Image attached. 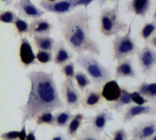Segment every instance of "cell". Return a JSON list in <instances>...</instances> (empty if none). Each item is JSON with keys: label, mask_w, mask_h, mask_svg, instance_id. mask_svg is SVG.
Masks as SVG:
<instances>
[{"label": "cell", "mask_w": 156, "mask_h": 140, "mask_svg": "<svg viewBox=\"0 0 156 140\" xmlns=\"http://www.w3.org/2000/svg\"><path fill=\"white\" fill-rule=\"evenodd\" d=\"M53 76V73L44 71H31L27 75L30 81V91L27 103L20 108L23 125L35 120L43 112H52L65 107Z\"/></svg>", "instance_id": "cell-1"}, {"label": "cell", "mask_w": 156, "mask_h": 140, "mask_svg": "<svg viewBox=\"0 0 156 140\" xmlns=\"http://www.w3.org/2000/svg\"><path fill=\"white\" fill-rule=\"evenodd\" d=\"M91 16L86 10L80 9L69 15H58L61 34L69 46L78 55L84 53L101 55L99 44L91 37L90 21Z\"/></svg>", "instance_id": "cell-2"}, {"label": "cell", "mask_w": 156, "mask_h": 140, "mask_svg": "<svg viewBox=\"0 0 156 140\" xmlns=\"http://www.w3.org/2000/svg\"><path fill=\"white\" fill-rule=\"evenodd\" d=\"M77 65L82 68L92 80L97 88H101L111 80L112 73L91 54H81L76 58Z\"/></svg>", "instance_id": "cell-3"}, {"label": "cell", "mask_w": 156, "mask_h": 140, "mask_svg": "<svg viewBox=\"0 0 156 140\" xmlns=\"http://www.w3.org/2000/svg\"><path fill=\"white\" fill-rule=\"evenodd\" d=\"M129 26L120 18V0L116 1L113 7H106L101 11L100 30L104 36L110 37L127 32Z\"/></svg>", "instance_id": "cell-4"}, {"label": "cell", "mask_w": 156, "mask_h": 140, "mask_svg": "<svg viewBox=\"0 0 156 140\" xmlns=\"http://www.w3.org/2000/svg\"><path fill=\"white\" fill-rule=\"evenodd\" d=\"M133 22V21H132L130 24L129 28L124 36L117 35L112 41L113 60L115 61H121L139 52V47L137 46L134 39L132 37Z\"/></svg>", "instance_id": "cell-5"}, {"label": "cell", "mask_w": 156, "mask_h": 140, "mask_svg": "<svg viewBox=\"0 0 156 140\" xmlns=\"http://www.w3.org/2000/svg\"><path fill=\"white\" fill-rule=\"evenodd\" d=\"M61 94L66 106L69 109H77L81 105L82 97L73 79L65 78L61 83Z\"/></svg>", "instance_id": "cell-6"}, {"label": "cell", "mask_w": 156, "mask_h": 140, "mask_svg": "<svg viewBox=\"0 0 156 140\" xmlns=\"http://www.w3.org/2000/svg\"><path fill=\"white\" fill-rule=\"evenodd\" d=\"M139 66L144 76H151L156 67V50L146 44L137 53Z\"/></svg>", "instance_id": "cell-7"}, {"label": "cell", "mask_w": 156, "mask_h": 140, "mask_svg": "<svg viewBox=\"0 0 156 140\" xmlns=\"http://www.w3.org/2000/svg\"><path fill=\"white\" fill-rule=\"evenodd\" d=\"M77 0H58L56 2H47L40 0V6L48 12L56 14L58 15H64L75 9V3Z\"/></svg>", "instance_id": "cell-8"}, {"label": "cell", "mask_w": 156, "mask_h": 140, "mask_svg": "<svg viewBox=\"0 0 156 140\" xmlns=\"http://www.w3.org/2000/svg\"><path fill=\"white\" fill-rule=\"evenodd\" d=\"M135 140H150L156 134V120L149 119L140 122L130 131Z\"/></svg>", "instance_id": "cell-9"}, {"label": "cell", "mask_w": 156, "mask_h": 140, "mask_svg": "<svg viewBox=\"0 0 156 140\" xmlns=\"http://www.w3.org/2000/svg\"><path fill=\"white\" fill-rule=\"evenodd\" d=\"M112 120H113L112 114L109 111L108 108H103L94 116L87 118L85 124L90 126L97 133L101 134L102 132H104L108 122Z\"/></svg>", "instance_id": "cell-10"}, {"label": "cell", "mask_w": 156, "mask_h": 140, "mask_svg": "<svg viewBox=\"0 0 156 140\" xmlns=\"http://www.w3.org/2000/svg\"><path fill=\"white\" fill-rule=\"evenodd\" d=\"M156 107L151 105H131L128 106L122 114L123 123L131 122L134 118L140 116H155Z\"/></svg>", "instance_id": "cell-11"}, {"label": "cell", "mask_w": 156, "mask_h": 140, "mask_svg": "<svg viewBox=\"0 0 156 140\" xmlns=\"http://www.w3.org/2000/svg\"><path fill=\"white\" fill-rule=\"evenodd\" d=\"M19 60L23 67L25 68H27L28 67L32 65L37 64V60L36 57V55L33 52V48L31 46V43L27 37H21L20 38V44H19Z\"/></svg>", "instance_id": "cell-12"}, {"label": "cell", "mask_w": 156, "mask_h": 140, "mask_svg": "<svg viewBox=\"0 0 156 140\" xmlns=\"http://www.w3.org/2000/svg\"><path fill=\"white\" fill-rule=\"evenodd\" d=\"M14 7L17 10L18 15L25 18L37 19L44 15V9L38 8L31 1H21L16 2Z\"/></svg>", "instance_id": "cell-13"}, {"label": "cell", "mask_w": 156, "mask_h": 140, "mask_svg": "<svg viewBox=\"0 0 156 140\" xmlns=\"http://www.w3.org/2000/svg\"><path fill=\"white\" fill-rule=\"evenodd\" d=\"M101 93L103 99L108 103L117 101L122 96V87L118 84L117 80H110L101 87Z\"/></svg>", "instance_id": "cell-14"}, {"label": "cell", "mask_w": 156, "mask_h": 140, "mask_svg": "<svg viewBox=\"0 0 156 140\" xmlns=\"http://www.w3.org/2000/svg\"><path fill=\"white\" fill-rule=\"evenodd\" d=\"M115 77L120 78H136L137 73L133 67V59L125 58L119 61L115 67Z\"/></svg>", "instance_id": "cell-15"}, {"label": "cell", "mask_w": 156, "mask_h": 140, "mask_svg": "<svg viewBox=\"0 0 156 140\" xmlns=\"http://www.w3.org/2000/svg\"><path fill=\"white\" fill-rule=\"evenodd\" d=\"M53 29V25L45 18H37L33 19L29 26V36H40V35H49Z\"/></svg>", "instance_id": "cell-16"}, {"label": "cell", "mask_w": 156, "mask_h": 140, "mask_svg": "<svg viewBox=\"0 0 156 140\" xmlns=\"http://www.w3.org/2000/svg\"><path fill=\"white\" fill-rule=\"evenodd\" d=\"M103 100V97L101 91L93 89H86L84 97H82L81 106L84 109H95L97 108Z\"/></svg>", "instance_id": "cell-17"}, {"label": "cell", "mask_w": 156, "mask_h": 140, "mask_svg": "<svg viewBox=\"0 0 156 140\" xmlns=\"http://www.w3.org/2000/svg\"><path fill=\"white\" fill-rule=\"evenodd\" d=\"M55 55H54V63L56 66H64L67 63L70 62V60L73 57L72 53L66 47L63 41H59L54 49Z\"/></svg>", "instance_id": "cell-18"}, {"label": "cell", "mask_w": 156, "mask_h": 140, "mask_svg": "<svg viewBox=\"0 0 156 140\" xmlns=\"http://www.w3.org/2000/svg\"><path fill=\"white\" fill-rule=\"evenodd\" d=\"M151 5V0H132L127 5V10L135 15L144 18L150 11Z\"/></svg>", "instance_id": "cell-19"}, {"label": "cell", "mask_w": 156, "mask_h": 140, "mask_svg": "<svg viewBox=\"0 0 156 140\" xmlns=\"http://www.w3.org/2000/svg\"><path fill=\"white\" fill-rule=\"evenodd\" d=\"M133 105V99L131 97V92L128 90L126 87H122V96L120 98L112 103H108V108L110 109L115 110L116 112H122V108L127 106Z\"/></svg>", "instance_id": "cell-20"}, {"label": "cell", "mask_w": 156, "mask_h": 140, "mask_svg": "<svg viewBox=\"0 0 156 140\" xmlns=\"http://www.w3.org/2000/svg\"><path fill=\"white\" fill-rule=\"evenodd\" d=\"M86 118H87L83 113H78V114L74 115V117L71 119V121L69 122V124L67 128V131H66V136L69 139L76 138V137L79 134L78 132L80 129L82 123L84 122V120Z\"/></svg>", "instance_id": "cell-21"}, {"label": "cell", "mask_w": 156, "mask_h": 140, "mask_svg": "<svg viewBox=\"0 0 156 140\" xmlns=\"http://www.w3.org/2000/svg\"><path fill=\"white\" fill-rule=\"evenodd\" d=\"M135 90L142 94L149 102L156 103V82L148 83L146 81H143L135 87Z\"/></svg>", "instance_id": "cell-22"}, {"label": "cell", "mask_w": 156, "mask_h": 140, "mask_svg": "<svg viewBox=\"0 0 156 140\" xmlns=\"http://www.w3.org/2000/svg\"><path fill=\"white\" fill-rule=\"evenodd\" d=\"M34 43L38 50L52 52L56 47V41L48 35H40L33 36Z\"/></svg>", "instance_id": "cell-23"}, {"label": "cell", "mask_w": 156, "mask_h": 140, "mask_svg": "<svg viewBox=\"0 0 156 140\" xmlns=\"http://www.w3.org/2000/svg\"><path fill=\"white\" fill-rule=\"evenodd\" d=\"M75 140H112L111 138L106 134L105 136H101V134L94 131L90 126L86 125L80 132L78 134Z\"/></svg>", "instance_id": "cell-24"}, {"label": "cell", "mask_w": 156, "mask_h": 140, "mask_svg": "<svg viewBox=\"0 0 156 140\" xmlns=\"http://www.w3.org/2000/svg\"><path fill=\"white\" fill-rule=\"evenodd\" d=\"M37 128L41 125H48L53 128L56 127V118L55 115L52 114L51 111H46L39 114L35 119Z\"/></svg>", "instance_id": "cell-25"}, {"label": "cell", "mask_w": 156, "mask_h": 140, "mask_svg": "<svg viewBox=\"0 0 156 140\" xmlns=\"http://www.w3.org/2000/svg\"><path fill=\"white\" fill-rule=\"evenodd\" d=\"M73 115L71 114L69 108L64 111L58 112L55 115L56 118V127L58 128H68L69 122L73 118Z\"/></svg>", "instance_id": "cell-26"}, {"label": "cell", "mask_w": 156, "mask_h": 140, "mask_svg": "<svg viewBox=\"0 0 156 140\" xmlns=\"http://www.w3.org/2000/svg\"><path fill=\"white\" fill-rule=\"evenodd\" d=\"M74 79L76 80V83H77V86H78V88L83 92L87 89V87L91 85V79L90 78V77L88 75H86L84 72L82 71H78L76 72V75H75V77Z\"/></svg>", "instance_id": "cell-27"}, {"label": "cell", "mask_w": 156, "mask_h": 140, "mask_svg": "<svg viewBox=\"0 0 156 140\" xmlns=\"http://www.w3.org/2000/svg\"><path fill=\"white\" fill-rule=\"evenodd\" d=\"M156 32V21L153 20L151 22L145 23L140 32L141 37L146 42L153 36V35Z\"/></svg>", "instance_id": "cell-28"}, {"label": "cell", "mask_w": 156, "mask_h": 140, "mask_svg": "<svg viewBox=\"0 0 156 140\" xmlns=\"http://www.w3.org/2000/svg\"><path fill=\"white\" fill-rule=\"evenodd\" d=\"M13 25L15 26V28L16 30L17 35L21 36L23 34H28L30 24H28L26 20L22 19L21 17L17 16L16 21H15V23Z\"/></svg>", "instance_id": "cell-29"}, {"label": "cell", "mask_w": 156, "mask_h": 140, "mask_svg": "<svg viewBox=\"0 0 156 140\" xmlns=\"http://www.w3.org/2000/svg\"><path fill=\"white\" fill-rule=\"evenodd\" d=\"M36 57L38 63L40 64H48L51 61L54 60V56L52 55V52L50 51H44V50H38L36 54Z\"/></svg>", "instance_id": "cell-30"}, {"label": "cell", "mask_w": 156, "mask_h": 140, "mask_svg": "<svg viewBox=\"0 0 156 140\" xmlns=\"http://www.w3.org/2000/svg\"><path fill=\"white\" fill-rule=\"evenodd\" d=\"M17 15L12 10H5L0 13V21L5 24H14Z\"/></svg>", "instance_id": "cell-31"}, {"label": "cell", "mask_w": 156, "mask_h": 140, "mask_svg": "<svg viewBox=\"0 0 156 140\" xmlns=\"http://www.w3.org/2000/svg\"><path fill=\"white\" fill-rule=\"evenodd\" d=\"M60 72L66 77V78H71L73 79L75 77L76 72H75V63L70 61L67 63L66 65L62 66Z\"/></svg>", "instance_id": "cell-32"}, {"label": "cell", "mask_w": 156, "mask_h": 140, "mask_svg": "<svg viewBox=\"0 0 156 140\" xmlns=\"http://www.w3.org/2000/svg\"><path fill=\"white\" fill-rule=\"evenodd\" d=\"M112 140H128L129 133L123 128H121L112 132Z\"/></svg>", "instance_id": "cell-33"}, {"label": "cell", "mask_w": 156, "mask_h": 140, "mask_svg": "<svg viewBox=\"0 0 156 140\" xmlns=\"http://www.w3.org/2000/svg\"><path fill=\"white\" fill-rule=\"evenodd\" d=\"M131 97L133 99V102L135 105H146L149 102L142 94H140L136 90L131 93Z\"/></svg>", "instance_id": "cell-34"}, {"label": "cell", "mask_w": 156, "mask_h": 140, "mask_svg": "<svg viewBox=\"0 0 156 140\" xmlns=\"http://www.w3.org/2000/svg\"><path fill=\"white\" fill-rule=\"evenodd\" d=\"M19 137H20V131L17 130L5 132L1 135L2 140H19Z\"/></svg>", "instance_id": "cell-35"}, {"label": "cell", "mask_w": 156, "mask_h": 140, "mask_svg": "<svg viewBox=\"0 0 156 140\" xmlns=\"http://www.w3.org/2000/svg\"><path fill=\"white\" fill-rule=\"evenodd\" d=\"M93 1L95 0H77L75 3V8L79 7V6H84L85 8H87Z\"/></svg>", "instance_id": "cell-36"}, {"label": "cell", "mask_w": 156, "mask_h": 140, "mask_svg": "<svg viewBox=\"0 0 156 140\" xmlns=\"http://www.w3.org/2000/svg\"><path fill=\"white\" fill-rule=\"evenodd\" d=\"M20 131V137H19V140H26L27 137V132L26 129V124H24L22 126V128L19 130Z\"/></svg>", "instance_id": "cell-37"}, {"label": "cell", "mask_w": 156, "mask_h": 140, "mask_svg": "<svg viewBox=\"0 0 156 140\" xmlns=\"http://www.w3.org/2000/svg\"><path fill=\"white\" fill-rule=\"evenodd\" d=\"M36 132H37V128L33 130H29L27 132V137L26 140H37L36 138Z\"/></svg>", "instance_id": "cell-38"}, {"label": "cell", "mask_w": 156, "mask_h": 140, "mask_svg": "<svg viewBox=\"0 0 156 140\" xmlns=\"http://www.w3.org/2000/svg\"><path fill=\"white\" fill-rule=\"evenodd\" d=\"M50 140H69V138H67V136H64V134L58 132V133H57Z\"/></svg>", "instance_id": "cell-39"}, {"label": "cell", "mask_w": 156, "mask_h": 140, "mask_svg": "<svg viewBox=\"0 0 156 140\" xmlns=\"http://www.w3.org/2000/svg\"><path fill=\"white\" fill-rule=\"evenodd\" d=\"M147 44H148L149 46H151L152 47L156 48V34L155 35H154V36L147 41Z\"/></svg>", "instance_id": "cell-40"}, {"label": "cell", "mask_w": 156, "mask_h": 140, "mask_svg": "<svg viewBox=\"0 0 156 140\" xmlns=\"http://www.w3.org/2000/svg\"><path fill=\"white\" fill-rule=\"evenodd\" d=\"M1 1H2L5 5H10L13 3V1H14V0H1Z\"/></svg>", "instance_id": "cell-41"}, {"label": "cell", "mask_w": 156, "mask_h": 140, "mask_svg": "<svg viewBox=\"0 0 156 140\" xmlns=\"http://www.w3.org/2000/svg\"><path fill=\"white\" fill-rule=\"evenodd\" d=\"M106 1H107V0H98V2H99V5H100V6H102V5L106 3Z\"/></svg>", "instance_id": "cell-42"}, {"label": "cell", "mask_w": 156, "mask_h": 140, "mask_svg": "<svg viewBox=\"0 0 156 140\" xmlns=\"http://www.w3.org/2000/svg\"><path fill=\"white\" fill-rule=\"evenodd\" d=\"M153 18H154V20H155L156 21V5H155V10H154V15H153Z\"/></svg>", "instance_id": "cell-43"}, {"label": "cell", "mask_w": 156, "mask_h": 140, "mask_svg": "<svg viewBox=\"0 0 156 140\" xmlns=\"http://www.w3.org/2000/svg\"><path fill=\"white\" fill-rule=\"evenodd\" d=\"M44 1H47V2H56V1H58V0H44Z\"/></svg>", "instance_id": "cell-44"}, {"label": "cell", "mask_w": 156, "mask_h": 140, "mask_svg": "<svg viewBox=\"0 0 156 140\" xmlns=\"http://www.w3.org/2000/svg\"><path fill=\"white\" fill-rule=\"evenodd\" d=\"M150 140H156V134L155 135H154V137H153V138H151V139Z\"/></svg>", "instance_id": "cell-45"}, {"label": "cell", "mask_w": 156, "mask_h": 140, "mask_svg": "<svg viewBox=\"0 0 156 140\" xmlns=\"http://www.w3.org/2000/svg\"><path fill=\"white\" fill-rule=\"evenodd\" d=\"M21 1H31V0H21Z\"/></svg>", "instance_id": "cell-46"}, {"label": "cell", "mask_w": 156, "mask_h": 140, "mask_svg": "<svg viewBox=\"0 0 156 140\" xmlns=\"http://www.w3.org/2000/svg\"><path fill=\"white\" fill-rule=\"evenodd\" d=\"M108 1V0H107ZM110 1H118V0H110Z\"/></svg>", "instance_id": "cell-47"}, {"label": "cell", "mask_w": 156, "mask_h": 140, "mask_svg": "<svg viewBox=\"0 0 156 140\" xmlns=\"http://www.w3.org/2000/svg\"><path fill=\"white\" fill-rule=\"evenodd\" d=\"M130 140H135L134 138H132V139H130Z\"/></svg>", "instance_id": "cell-48"}, {"label": "cell", "mask_w": 156, "mask_h": 140, "mask_svg": "<svg viewBox=\"0 0 156 140\" xmlns=\"http://www.w3.org/2000/svg\"><path fill=\"white\" fill-rule=\"evenodd\" d=\"M155 77H156V72H155Z\"/></svg>", "instance_id": "cell-49"}, {"label": "cell", "mask_w": 156, "mask_h": 140, "mask_svg": "<svg viewBox=\"0 0 156 140\" xmlns=\"http://www.w3.org/2000/svg\"><path fill=\"white\" fill-rule=\"evenodd\" d=\"M155 107H156V103H155Z\"/></svg>", "instance_id": "cell-50"}]
</instances>
